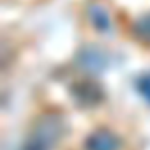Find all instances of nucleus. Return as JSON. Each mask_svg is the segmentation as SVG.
Returning a JSON list of instances; mask_svg holds the SVG:
<instances>
[{
  "label": "nucleus",
  "instance_id": "obj_1",
  "mask_svg": "<svg viewBox=\"0 0 150 150\" xmlns=\"http://www.w3.org/2000/svg\"><path fill=\"white\" fill-rule=\"evenodd\" d=\"M62 129V122L57 115H44L27 139L25 150H51L53 145L60 139Z\"/></svg>",
  "mask_w": 150,
  "mask_h": 150
},
{
  "label": "nucleus",
  "instance_id": "obj_2",
  "mask_svg": "<svg viewBox=\"0 0 150 150\" xmlns=\"http://www.w3.org/2000/svg\"><path fill=\"white\" fill-rule=\"evenodd\" d=\"M85 146H87V150H118L120 141L113 132H110L106 129H99L88 136Z\"/></svg>",
  "mask_w": 150,
  "mask_h": 150
},
{
  "label": "nucleus",
  "instance_id": "obj_3",
  "mask_svg": "<svg viewBox=\"0 0 150 150\" xmlns=\"http://www.w3.org/2000/svg\"><path fill=\"white\" fill-rule=\"evenodd\" d=\"M138 92L150 103V72L148 74H143V76L138 80Z\"/></svg>",
  "mask_w": 150,
  "mask_h": 150
}]
</instances>
